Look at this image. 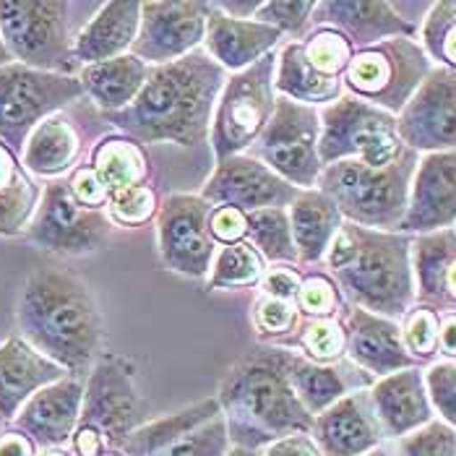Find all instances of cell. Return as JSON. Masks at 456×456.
<instances>
[{
  "instance_id": "48",
  "label": "cell",
  "mask_w": 456,
  "mask_h": 456,
  "mask_svg": "<svg viewBox=\"0 0 456 456\" xmlns=\"http://www.w3.org/2000/svg\"><path fill=\"white\" fill-rule=\"evenodd\" d=\"M425 387L433 412L456 430V360L436 362L425 370Z\"/></svg>"
},
{
  "instance_id": "44",
  "label": "cell",
  "mask_w": 456,
  "mask_h": 456,
  "mask_svg": "<svg viewBox=\"0 0 456 456\" xmlns=\"http://www.w3.org/2000/svg\"><path fill=\"white\" fill-rule=\"evenodd\" d=\"M157 209H159L157 207V193L146 183L126 188V191H118L107 201L110 222H115L120 227H139L143 222H149Z\"/></svg>"
},
{
  "instance_id": "21",
  "label": "cell",
  "mask_w": 456,
  "mask_h": 456,
  "mask_svg": "<svg viewBox=\"0 0 456 456\" xmlns=\"http://www.w3.org/2000/svg\"><path fill=\"white\" fill-rule=\"evenodd\" d=\"M311 24L337 29L352 47L365 50L394 37H415V24L407 21L394 3L384 0H326L316 3Z\"/></svg>"
},
{
  "instance_id": "14",
  "label": "cell",
  "mask_w": 456,
  "mask_h": 456,
  "mask_svg": "<svg viewBox=\"0 0 456 456\" xmlns=\"http://www.w3.org/2000/svg\"><path fill=\"white\" fill-rule=\"evenodd\" d=\"M209 201L191 193L167 196L157 216L159 253L170 272L204 280L214 264V238L209 232Z\"/></svg>"
},
{
  "instance_id": "58",
  "label": "cell",
  "mask_w": 456,
  "mask_h": 456,
  "mask_svg": "<svg viewBox=\"0 0 456 456\" xmlns=\"http://www.w3.org/2000/svg\"><path fill=\"white\" fill-rule=\"evenodd\" d=\"M227 456H261L258 452H253V449H243V446H232Z\"/></svg>"
},
{
  "instance_id": "16",
  "label": "cell",
  "mask_w": 456,
  "mask_h": 456,
  "mask_svg": "<svg viewBox=\"0 0 456 456\" xmlns=\"http://www.w3.org/2000/svg\"><path fill=\"white\" fill-rule=\"evenodd\" d=\"M396 134L418 154L456 151V70L433 66L415 97L396 115Z\"/></svg>"
},
{
  "instance_id": "8",
  "label": "cell",
  "mask_w": 456,
  "mask_h": 456,
  "mask_svg": "<svg viewBox=\"0 0 456 456\" xmlns=\"http://www.w3.org/2000/svg\"><path fill=\"white\" fill-rule=\"evenodd\" d=\"M321 112V165L357 159L368 167L394 165L407 146L396 134V115L345 94Z\"/></svg>"
},
{
  "instance_id": "52",
  "label": "cell",
  "mask_w": 456,
  "mask_h": 456,
  "mask_svg": "<svg viewBox=\"0 0 456 456\" xmlns=\"http://www.w3.org/2000/svg\"><path fill=\"white\" fill-rule=\"evenodd\" d=\"M264 456H323L316 441L311 438V433H295V436H284L280 441L269 444Z\"/></svg>"
},
{
  "instance_id": "46",
  "label": "cell",
  "mask_w": 456,
  "mask_h": 456,
  "mask_svg": "<svg viewBox=\"0 0 456 456\" xmlns=\"http://www.w3.org/2000/svg\"><path fill=\"white\" fill-rule=\"evenodd\" d=\"M314 8L316 3L314 0H264L261 8L256 11V21L266 24V27H274L281 35H305L308 24H311V16H314Z\"/></svg>"
},
{
  "instance_id": "17",
  "label": "cell",
  "mask_w": 456,
  "mask_h": 456,
  "mask_svg": "<svg viewBox=\"0 0 456 456\" xmlns=\"http://www.w3.org/2000/svg\"><path fill=\"white\" fill-rule=\"evenodd\" d=\"M297 188L289 185L272 167L256 157L235 154L216 162V170L204 185L201 199L211 207H232L243 214L261 209H287L297 199Z\"/></svg>"
},
{
  "instance_id": "12",
  "label": "cell",
  "mask_w": 456,
  "mask_h": 456,
  "mask_svg": "<svg viewBox=\"0 0 456 456\" xmlns=\"http://www.w3.org/2000/svg\"><path fill=\"white\" fill-rule=\"evenodd\" d=\"M112 222L102 209L81 207L69 188V180L45 185L35 219L27 230L29 240L45 253L55 256H89L107 246Z\"/></svg>"
},
{
  "instance_id": "26",
  "label": "cell",
  "mask_w": 456,
  "mask_h": 456,
  "mask_svg": "<svg viewBox=\"0 0 456 456\" xmlns=\"http://www.w3.org/2000/svg\"><path fill=\"white\" fill-rule=\"evenodd\" d=\"M412 272L420 305L456 311V227L412 238Z\"/></svg>"
},
{
  "instance_id": "7",
  "label": "cell",
  "mask_w": 456,
  "mask_h": 456,
  "mask_svg": "<svg viewBox=\"0 0 456 456\" xmlns=\"http://www.w3.org/2000/svg\"><path fill=\"white\" fill-rule=\"evenodd\" d=\"M69 13L63 0H0V35L13 63L76 76Z\"/></svg>"
},
{
  "instance_id": "31",
  "label": "cell",
  "mask_w": 456,
  "mask_h": 456,
  "mask_svg": "<svg viewBox=\"0 0 456 456\" xmlns=\"http://www.w3.org/2000/svg\"><path fill=\"white\" fill-rule=\"evenodd\" d=\"M274 86L280 89L281 97L308 107H329L347 94L342 78L323 76L308 63V58L303 53V42L284 45V50L277 58Z\"/></svg>"
},
{
  "instance_id": "5",
  "label": "cell",
  "mask_w": 456,
  "mask_h": 456,
  "mask_svg": "<svg viewBox=\"0 0 456 456\" xmlns=\"http://www.w3.org/2000/svg\"><path fill=\"white\" fill-rule=\"evenodd\" d=\"M418 162L420 154L412 149L388 167H368L357 159L334 162L323 167L316 188L337 204L345 222L381 232H399L410 207Z\"/></svg>"
},
{
  "instance_id": "11",
  "label": "cell",
  "mask_w": 456,
  "mask_h": 456,
  "mask_svg": "<svg viewBox=\"0 0 456 456\" xmlns=\"http://www.w3.org/2000/svg\"><path fill=\"white\" fill-rule=\"evenodd\" d=\"M321 141V112L318 107L300 105L287 97L277 100L274 115L258 136V151L280 177L297 191H311L323 173L318 157Z\"/></svg>"
},
{
  "instance_id": "25",
  "label": "cell",
  "mask_w": 456,
  "mask_h": 456,
  "mask_svg": "<svg viewBox=\"0 0 456 456\" xmlns=\"http://www.w3.org/2000/svg\"><path fill=\"white\" fill-rule=\"evenodd\" d=\"M280 39L281 32L274 27H266L256 19H232L211 3L204 50L224 70L240 73L256 66L277 47Z\"/></svg>"
},
{
  "instance_id": "18",
  "label": "cell",
  "mask_w": 456,
  "mask_h": 456,
  "mask_svg": "<svg viewBox=\"0 0 456 456\" xmlns=\"http://www.w3.org/2000/svg\"><path fill=\"white\" fill-rule=\"evenodd\" d=\"M449 227H456V151L420 154L399 232L418 238Z\"/></svg>"
},
{
  "instance_id": "4",
  "label": "cell",
  "mask_w": 456,
  "mask_h": 456,
  "mask_svg": "<svg viewBox=\"0 0 456 456\" xmlns=\"http://www.w3.org/2000/svg\"><path fill=\"white\" fill-rule=\"evenodd\" d=\"M323 261L354 308L399 321L418 303L412 235L345 222Z\"/></svg>"
},
{
  "instance_id": "10",
  "label": "cell",
  "mask_w": 456,
  "mask_h": 456,
  "mask_svg": "<svg viewBox=\"0 0 456 456\" xmlns=\"http://www.w3.org/2000/svg\"><path fill=\"white\" fill-rule=\"evenodd\" d=\"M81 97L78 76L35 70L21 63L0 69V141L21 157L37 126Z\"/></svg>"
},
{
  "instance_id": "29",
  "label": "cell",
  "mask_w": 456,
  "mask_h": 456,
  "mask_svg": "<svg viewBox=\"0 0 456 456\" xmlns=\"http://www.w3.org/2000/svg\"><path fill=\"white\" fill-rule=\"evenodd\" d=\"M78 154H81V136L76 126L63 112H55L47 120H42L27 139L21 165L29 175L58 180L78 162Z\"/></svg>"
},
{
  "instance_id": "15",
  "label": "cell",
  "mask_w": 456,
  "mask_h": 456,
  "mask_svg": "<svg viewBox=\"0 0 456 456\" xmlns=\"http://www.w3.org/2000/svg\"><path fill=\"white\" fill-rule=\"evenodd\" d=\"M209 11L211 3L201 0L141 3L139 37L131 47V55H136L146 66H165L191 55L207 37Z\"/></svg>"
},
{
  "instance_id": "30",
  "label": "cell",
  "mask_w": 456,
  "mask_h": 456,
  "mask_svg": "<svg viewBox=\"0 0 456 456\" xmlns=\"http://www.w3.org/2000/svg\"><path fill=\"white\" fill-rule=\"evenodd\" d=\"M146 76L149 66L131 53L78 70L84 94H89L102 112H118L131 105L143 89Z\"/></svg>"
},
{
  "instance_id": "60",
  "label": "cell",
  "mask_w": 456,
  "mask_h": 456,
  "mask_svg": "<svg viewBox=\"0 0 456 456\" xmlns=\"http://www.w3.org/2000/svg\"><path fill=\"white\" fill-rule=\"evenodd\" d=\"M365 456H388V454H387V452H384V449H373L370 454H365Z\"/></svg>"
},
{
  "instance_id": "34",
  "label": "cell",
  "mask_w": 456,
  "mask_h": 456,
  "mask_svg": "<svg viewBox=\"0 0 456 456\" xmlns=\"http://www.w3.org/2000/svg\"><path fill=\"white\" fill-rule=\"evenodd\" d=\"M89 167L105 183L110 196L134 185H143L149 177V159L139 141L128 136H110L97 143Z\"/></svg>"
},
{
  "instance_id": "49",
  "label": "cell",
  "mask_w": 456,
  "mask_h": 456,
  "mask_svg": "<svg viewBox=\"0 0 456 456\" xmlns=\"http://www.w3.org/2000/svg\"><path fill=\"white\" fill-rule=\"evenodd\" d=\"M209 232L214 243L235 246L248 238V214L232 207H214L209 214Z\"/></svg>"
},
{
  "instance_id": "38",
  "label": "cell",
  "mask_w": 456,
  "mask_h": 456,
  "mask_svg": "<svg viewBox=\"0 0 456 456\" xmlns=\"http://www.w3.org/2000/svg\"><path fill=\"white\" fill-rule=\"evenodd\" d=\"M422 50L433 66L456 70V0L433 3L422 21Z\"/></svg>"
},
{
  "instance_id": "27",
  "label": "cell",
  "mask_w": 456,
  "mask_h": 456,
  "mask_svg": "<svg viewBox=\"0 0 456 456\" xmlns=\"http://www.w3.org/2000/svg\"><path fill=\"white\" fill-rule=\"evenodd\" d=\"M141 27V3L112 0L92 16V21L73 37V58L76 63L94 66L112 58L128 55Z\"/></svg>"
},
{
  "instance_id": "47",
  "label": "cell",
  "mask_w": 456,
  "mask_h": 456,
  "mask_svg": "<svg viewBox=\"0 0 456 456\" xmlns=\"http://www.w3.org/2000/svg\"><path fill=\"white\" fill-rule=\"evenodd\" d=\"M402 456H456V430L444 420L428 422L425 428L399 438Z\"/></svg>"
},
{
  "instance_id": "9",
  "label": "cell",
  "mask_w": 456,
  "mask_h": 456,
  "mask_svg": "<svg viewBox=\"0 0 456 456\" xmlns=\"http://www.w3.org/2000/svg\"><path fill=\"white\" fill-rule=\"evenodd\" d=\"M274 73L277 55L269 53L256 66L227 78L211 120V149L216 162L243 154L269 126L277 107Z\"/></svg>"
},
{
  "instance_id": "59",
  "label": "cell",
  "mask_w": 456,
  "mask_h": 456,
  "mask_svg": "<svg viewBox=\"0 0 456 456\" xmlns=\"http://www.w3.org/2000/svg\"><path fill=\"white\" fill-rule=\"evenodd\" d=\"M39 456H73L69 452H61V449H42V454Z\"/></svg>"
},
{
  "instance_id": "54",
  "label": "cell",
  "mask_w": 456,
  "mask_h": 456,
  "mask_svg": "<svg viewBox=\"0 0 456 456\" xmlns=\"http://www.w3.org/2000/svg\"><path fill=\"white\" fill-rule=\"evenodd\" d=\"M0 456H35V444L19 430L0 433Z\"/></svg>"
},
{
  "instance_id": "39",
  "label": "cell",
  "mask_w": 456,
  "mask_h": 456,
  "mask_svg": "<svg viewBox=\"0 0 456 456\" xmlns=\"http://www.w3.org/2000/svg\"><path fill=\"white\" fill-rule=\"evenodd\" d=\"M42 191L29 173L0 191V238L24 235L35 219Z\"/></svg>"
},
{
  "instance_id": "37",
  "label": "cell",
  "mask_w": 456,
  "mask_h": 456,
  "mask_svg": "<svg viewBox=\"0 0 456 456\" xmlns=\"http://www.w3.org/2000/svg\"><path fill=\"white\" fill-rule=\"evenodd\" d=\"M289 345L300 347L303 354L314 362L334 365L347 354V329L339 316L303 318Z\"/></svg>"
},
{
  "instance_id": "57",
  "label": "cell",
  "mask_w": 456,
  "mask_h": 456,
  "mask_svg": "<svg viewBox=\"0 0 456 456\" xmlns=\"http://www.w3.org/2000/svg\"><path fill=\"white\" fill-rule=\"evenodd\" d=\"M13 63V58H11V53H8V47H5V42H3V35H0V69H5V66H11Z\"/></svg>"
},
{
  "instance_id": "42",
  "label": "cell",
  "mask_w": 456,
  "mask_h": 456,
  "mask_svg": "<svg viewBox=\"0 0 456 456\" xmlns=\"http://www.w3.org/2000/svg\"><path fill=\"white\" fill-rule=\"evenodd\" d=\"M300 311L297 303H287V300H277V297H261L253 305V323L258 329V337L264 342H289L300 326Z\"/></svg>"
},
{
  "instance_id": "53",
  "label": "cell",
  "mask_w": 456,
  "mask_h": 456,
  "mask_svg": "<svg viewBox=\"0 0 456 456\" xmlns=\"http://www.w3.org/2000/svg\"><path fill=\"white\" fill-rule=\"evenodd\" d=\"M21 175H27L21 159L0 141V191L8 188V185H13Z\"/></svg>"
},
{
  "instance_id": "55",
  "label": "cell",
  "mask_w": 456,
  "mask_h": 456,
  "mask_svg": "<svg viewBox=\"0 0 456 456\" xmlns=\"http://www.w3.org/2000/svg\"><path fill=\"white\" fill-rule=\"evenodd\" d=\"M438 354H446L449 360H456V311L441 314L438 326Z\"/></svg>"
},
{
  "instance_id": "56",
  "label": "cell",
  "mask_w": 456,
  "mask_h": 456,
  "mask_svg": "<svg viewBox=\"0 0 456 456\" xmlns=\"http://www.w3.org/2000/svg\"><path fill=\"white\" fill-rule=\"evenodd\" d=\"M264 0H248V3H240V0H224V3H214L222 13L232 16V19H253L256 11L261 8Z\"/></svg>"
},
{
  "instance_id": "50",
  "label": "cell",
  "mask_w": 456,
  "mask_h": 456,
  "mask_svg": "<svg viewBox=\"0 0 456 456\" xmlns=\"http://www.w3.org/2000/svg\"><path fill=\"white\" fill-rule=\"evenodd\" d=\"M69 188L70 193H73V199L81 207H86V209H102V207H107V201H110L107 185L89 165L73 170V175L69 177Z\"/></svg>"
},
{
  "instance_id": "32",
  "label": "cell",
  "mask_w": 456,
  "mask_h": 456,
  "mask_svg": "<svg viewBox=\"0 0 456 456\" xmlns=\"http://www.w3.org/2000/svg\"><path fill=\"white\" fill-rule=\"evenodd\" d=\"M287 379L289 387L295 388L297 399L303 402V407L314 418L326 412L342 396L352 394L354 387L339 365H321L295 352H289L287 357Z\"/></svg>"
},
{
  "instance_id": "36",
  "label": "cell",
  "mask_w": 456,
  "mask_h": 456,
  "mask_svg": "<svg viewBox=\"0 0 456 456\" xmlns=\"http://www.w3.org/2000/svg\"><path fill=\"white\" fill-rule=\"evenodd\" d=\"M248 235L250 246L261 253L264 261L272 264H297V250L292 240L289 214L287 209H261L248 214Z\"/></svg>"
},
{
  "instance_id": "22",
  "label": "cell",
  "mask_w": 456,
  "mask_h": 456,
  "mask_svg": "<svg viewBox=\"0 0 456 456\" xmlns=\"http://www.w3.org/2000/svg\"><path fill=\"white\" fill-rule=\"evenodd\" d=\"M84 404V384L66 376L50 387L39 388L19 410L16 430L24 433L39 449H58L73 438Z\"/></svg>"
},
{
  "instance_id": "1",
  "label": "cell",
  "mask_w": 456,
  "mask_h": 456,
  "mask_svg": "<svg viewBox=\"0 0 456 456\" xmlns=\"http://www.w3.org/2000/svg\"><path fill=\"white\" fill-rule=\"evenodd\" d=\"M19 337L76 376L102 357L105 323L89 284L58 264L35 266L16 303Z\"/></svg>"
},
{
  "instance_id": "24",
  "label": "cell",
  "mask_w": 456,
  "mask_h": 456,
  "mask_svg": "<svg viewBox=\"0 0 456 456\" xmlns=\"http://www.w3.org/2000/svg\"><path fill=\"white\" fill-rule=\"evenodd\" d=\"M370 391L373 410L388 438H404L433 422V404L425 387V373L420 368H407L379 379Z\"/></svg>"
},
{
  "instance_id": "33",
  "label": "cell",
  "mask_w": 456,
  "mask_h": 456,
  "mask_svg": "<svg viewBox=\"0 0 456 456\" xmlns=\"http://www.w3.org/2000/svg\"><path fill=\"white\" fill-rule=\"evenodd\" d=\"M216 415H222V407L216 399H204L201 404H191L185 410H180L175 415H167L162 420L146 422L136 428L128 441L123 444V454L126 456H154L162 449H167L170 444H175L177 438H183L185 433L201 428L204 422L214 420Z\"/></svg>"
},
{
  "instance_id": "40",
  "label": "cell",
  "mask_w": 456,
  "mask_h": 456,
  "mask_svg": "<svg viewBox=\"0 0 456 456\" xmlns=\"http://www.w3.org/2000/svg\"><path fill=\"white\" fill-rule=\"evenodd\" d=\"M303 53L318 73L331 76V78H342L347 66H350L352 55H354V47L350 45V39L339 35L337 29L316 27L311 35L305 37Z\"/></svg>"
},
{
  "instance_id": "43",
  "label": "cell",
  "mask_w": 456,
  "mask_h": 456,
  "mask_svg": "<svg viewBox=\"0 0 456 456\" xmlns=\"http://www.w3.org/2000/svg\"><path fill=\"white\" fill-rule=\"evenodd\" d=\"M438 326H441V314L428 305H412V311L404 316L402 323V339L407 352L425 362L438 354Z\"/></svg>"
},
{
  "instance_id": "13",
  "label": "cell",
  "mask_w": 456,
  "mask_h": 456,
  "mask_svg": "<svg viewBox=\"0 0 456 456\" xmlns=\"http://www.w3.org/2000/svg\"><path fill=\"white\" fill-rule=\"evenodd\" d=\"M141 399L134 388V365L126 357L102 354L89 373L81 404V428L97 430L107 452H120L136 430Z\"/></svg>"
},
{
  "instance_id": "35",
  "label": "cell",
  "mask_w": 456,
  "mask_h": 456,
  "mask_svg": "<svg viewBox=\"0 0 456 456\" xmlns=\"http://www.w3.org/2000/svg\"><path fill=\"white\" fill-rule=\"evenodd\" d=\"M266 274V261L261 253L250 246L248 240H240L235 246H224L211 264L207 289H243L261 284Z\"/></svg>"
},
{
  "instance_id": "19",
  "label": "cell",
  "mask_w": 456,
  "mask_h": 456,
  "mask_svg": "<svg viewBox=\"0 0 456 456\" xmlns=\"http://www.w3.org/2000/svg\"><path fill=\"white\" fill-rule=\"evenodd\" d=\"M311 438L323 456H365L381 449L387 436L373 410L370 391H352L316 415Z\"/></svg>"
},
{
  "instance_id": "3",
  "label": "cell",
  "mask_w": 456,
  "mask_h": 456,
  "mask_svg": "<svg viewBox=\"0 0 456 456\" xmlns=\"http://www.w3.org/2000/svg\"><path fill=\"white\" fill-rule=\"evenodd\" d=\"M289 350L258 345L246 352L219 387V407L232 446L258 449L284 436L311 433L314 415L303 407L287 379Z\"/></svg>"
},
{
  "instance_id": "6",
  "label": "cell",
  "mask_w": 456,
  "mask_h": 456,
  "mask_svg": "<svg viewBox=\"0 0 456 456\" xmlns=\"http://www.w3.org/2000/svg\"><path fill=\"white\" fill-rule=\"evenodd\" d=\"M430 70L433 61L415 37H394L365 50H354L342 84L352 97L399 115Z\"/></svg>"
},
{
  "instance_id": "20",
  "label": "cell",
  "mask_w": 456,
  "mask_h": 456,
  "mask_svg": "<svg viewBox=\"0 0 456 456\" xmlns=\"http://www.w3.org/2000/svg\"><path fill=\"white\" fill-rule=\"evenodd\" d=\"M345 329H347V357L362 373L384 379L407 368H420V362L404 347L399 321L376 316L352 305Z\"/></svg>"
},
{
  "instance_id": "2",
  "label": "cell",
  "mask_w": 456,
  "mask_h": 456,
  "mask_svg": "<svg viewBox=\"0 0 456 456\" xmlns=\"http://www.w3.org/2000/svg\"><path fill=\"white\" fill-rule=\"evenodd\" d=\"M227 78V70L207 50H193L173 63L149 66L139 97L126 110L105 112V118L134 141L196 146L207 136Z\"/></svg>"
},
{
  "instance_id": "28",
  "label": "cell",
  "mask_w": 456,
  "mask_h": 456,
  "mask_svg": "<svg viewBox=\"0 0 456 456\" xmlns=\"http://www.w3.org/2000/svg\"><path fill=\"white\" fill-rule=\"evenodd\" d=\"M287 214H289L297 261L321 264L345 224V216L339 214L337 204L323 191L311 188V191L297 193V199L289 204Z\"/></svg>"
},
{
  "instance_id": "45",
  "label": "cell",
  "mask_w": 456,
  "mask_h": 456,
  "mask_svg": "<svg viewBox=\"0 0 456 456\" xmlns=\"http://www.w3.org/2000/svg\"><path fill=\"white\" fill-rule=\"evenodd\" d=\"M297 311L303 318H334L342 311V292L326 274L303 277L297 292Z\"/></svg>"
},
{
  "instance_id": "51",
  "label": "cell",
  "mask_w": 456,
  "mask_h": 456,
  "mask_svg": "<svg viewBox=\"0 0 456 456\" xmlns=\"http://www.w3.org/2000/svg\"><path fill=\"white\" fill-rule=\"evenodd\" d=\"M303 284V274L295 272L292 266H274L266 269L261 287L266 297H277V300H287V303H297V292Z\"/></svg>"
},
{
  "instance_id": "23",
  "label": "cell",
  "mask_w": 456,
  "mask_h": 456,
  "mask_svg": "<svg viewBox=\"0 0 456 456\" xmlns=\"http://www.w3.org/2000/svg\"><path fill=\"white\" fill-rule=\"evenodd\" d=\"M69 373L37 352L27 339L11 337L0 345V420H16L19 410L39 388L50 387Z\"/></svg>"
},
{
  "instance_id": "61",
  "label": "cell",
  "mask_w": 456,
  "mask_h": 456,
  "mask_svg": "<svg viewBox=\"0 0 456 456\" xmlns=\"http://www.w3.org/2000/svg\"><path fill=\"white\" fill-rule=\"evenodd\" d=\"M102 456H126V454H123V452H105Z\"/></svg>"
},
{
  "instance_id": "41",
  "label": "cell",
  "mask_w": 456,
  "mask_h": 456,
  "mask_svg": "<svg viewBox=\"0 0 456 456\" xmlns=\"http://www.w3.org/2000/svg\"><path fill=\"white\" fill-rule=\"evenodd\" d=\"M230 449H232V441H230L227 420L224 415H216L214 420L185 433L175 444H170L167 449H162L154 456H227Z\"/></svg>"
}]
</instances>
